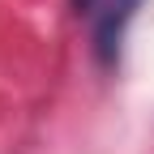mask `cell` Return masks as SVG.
Returning <instances> with one entry per match:
<instances>
[{
  "mask_svg": "<svg viewBox=\"0 0 154 154\" xmlns=\"http://www.w3.org/2000/svg\"><path fill=\"white\" fill-rule=\"evenodd\" d=\"M73 5H77V9H90V5H94V0H73Z\"/></svg>",
  "mask_w": 154,
  "mask_h": 154,
  "instance_id": "1",
  "label": "cell"
}]
</instances>
